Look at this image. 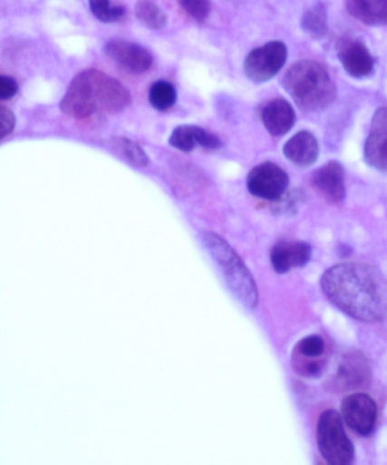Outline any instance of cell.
Segmentation results:
<instances>
[{
	"mask_svg": "<svg viewBox=\"0 0 387 465\" xmlns=\"http://www.w3.org/2000/svg\"><path fill=\"white\" fill-rule=\"evenodd\" d=\"M105 52L121 69L134 74H145L154 64V56L147 48L125 40H111L106 44Z\"/></svg>",
	"mask_w": 387,
	"mask_h": 465,
	"instance_id": "obj_9",
	"label": "cell"
},
{
	"mask_svg": "<svg viewBox=\"0 0 387 465\" xmlns=\"http://www.w3.org/2000/svg\"><path fill=\"white\" fill-rule=\"evenodd\" d=\"M289 174L273 162L256 165L247 178V191L251 195L269 202L281 201L289 192Z\"/></svg>",
	"mask_w": 387,
	"mask_h": 465,
	"instance_id": "obj_6",
	"label": "cell"
},
{
	"mask_svg": "<svg viewBox=\"0 0 387 465\" xmlns=\"http://www.w3.org/2000/svg\"><path fill=\"white\" fill-rule=\"evenodd\" d=\"M262 120L269 134L281 137L294 128L296 115L289 102L285 98H276L263 108Z\"/></svg>",
	"mask_w": 387,
	"mask_h": 465,
	"instance_id": "obj_17",
	"label": "cell"
},
{
	"mask_svg": "<svg viewBox=\"0 0 387 465\" xmlns=\"http://www.w3.org/2000/svg\"><path fill=\"white\" fill-rule=\"evenodd\" d=\"M319 151L321 148L317 138L307 130L295 134L283 148L286 159L298 168H309L316 163Z\"/></svg>",
	"mask_w": 387,
	"mask_h": 465,
	"instance_id": "obj_16",
	"label": "cell"
},
{
	"mask_svg": "<svg viewBox=\"0 0 387 465\" xmlns=\"http://www.w3.org/2000/svg\"><path fill=\"white\" fill-rule=\"evenodd\" d=\"M19 92V84L11 76L2 75L0 76V99L2 101H7L16 96Z\"/></svg>",
	"mask_w": 387,
	"mask_h": 465,
	"instance_id": "obj_28",
	"label": "cell"
},
{
	"mask_svg": "<svg viewBox=\"0 0 387 465\" xmlns=\"http://www.w3.org/2000/svg\"><path fill=\"white\" fill-rule=\"evenodd\" d=\"M304 31L313 39L325 37L328 31V12L325 3L318 2L304 13L301 20Z\"/></svg>",
	"mask_w": 387,
	"mask_h": 465,
	"instance_id": "obj_22",
	"label": "cell"
},
{
	"mask_svg": "<svg viewBox=\"0 0 387 465\" xmlns=\"http://www.w3.org/2000/svg\"><path fill=\"white\" fill-rule=\"evenodd\" d=\"M364 160L371 168L387 174V107L378 108L364 144Z\"/></svg>",
	"mask_w": 387,
	"mask_h": 465,
	"instance_id": "obj_10",
	"label": "cell"
},
{
	"mask_svg": "<svg viewBox=\"0 0 387 465\" xmlns=\"http://www.w3.org/2000/svg\"><path fill=\"white\" fill-rule=\"evenodd\" d=\"M369 370L366 359L360 354L345 356L343 362L340 364L339 371L335 376L337 390L348 391L362 387L369 381Z\"/></svg>",
	"mask_w": 387,
	"mask_h": 465,
	"instance_id": "obj_19",
	"label": "cell"
},
{
	"mask_svg": "<svg viewBox=\"0 0 387 465\" xmlns=\"http://www.w3.org/2000/svg\"><path fill=\"white\" fill-rule=\"evenodd\" d=\"M178 99L177 89L168 81H157L150 90V102L157 111L164 112L175 105Z\"/></svg>",
	"mask_w": 387,
	"mask_h": 465,
	"instance_id": "obj_24",
	"label": "cell"
},
{
	"mask_svg": "<svg viewBox=\"0 0 387 465\" xmlns=\"http://www.w3.org/2000/svg\"><path fill=\"white\" fill-rule=\"evenodd\" d=\"M325 341L321 336L312 335L298 342L295 350V369L301 376H321L324 362L319 360L325 353Z\"/></svg>",
	"mask_w": 387,
	"mask_h": 465,
	"instance_id": "obj_13",
	"label": "cell"
},
{
	"mask_svg": "<svg viewBox=\"0 0 387 465\" xmlns=\"http://www.w3.org/2000/svg\"><path fill=\"white\" fill-rule=\"evenodd\" d=\"M319 451L327 463L351 464L354 460V447L342 424L340 414L327 410L321 415L317 426Z\"/></svg>",
	"mask_w": 387,
	"mask_h": 465,
	"instance_id": "obj_4",
	"label": "cell"
},
{
	"mask_svg": "<svg viewBox=\"0 0 387 465\" xmlns=\"http://www.w3.org/2000/svg\"><path fill=\"white\" fill-rule=\"evenodd\" d=\"M111 152L134 168H147L150 161L140 144L126 137H112L110 140Z\"/></svg>",
	"mask_w": 387,
	"mask_h": 465,
	"instance_id": "obj_21",
	"label": "cell"
},
{
	"mask_svg": "<svg viewBox=\"0 0 387 465\" xmlns=\"http://www.w3.org/2000/svg\"><path fill=\"white\" fill-rule=\"evenodd\" d=\"M313 248L303 242H281L273 247L271 261L277 273L289 272L294 268H303L312 259Z\"/></svg>",
	"mask_w": 387,
	"mask_h": 465,
	"instance_id": "obj_14",
	"label": "cell"
},
{
	"mask_svg": "<svg viewBox=\"0 0 387 465\" xmlns=\"http://www.w3.org/2000/svg\"><path fill=\"white\" fill-rule=\"evenodd\" d=\"M61 110L64 114L76 120L87 119L98 110H102L93 70L83 71L75 76L61 101Z\"/></svg>",
	"mask_w": 387,
	"mask_h": 465,
	"instance_id": "obj_5",
	"label": "cell"
},
{
	"mask_svg": "<svg viewBox=\"0 0 387 465\" xmlns=\"http://www.w3.org/2000/svg\"><path fill=\"white\" fill-rule=\"evenodd\" d=\"M322 289L333 304L363 322L387 317V280L375 266L342 263L325 271Z\"/></svg>",
	"mask_w": 387,
	"mask_h": 465,
	"instance_id": "obj_1",
	"label": "cell"
},
{
	"mask_svg": "<svg viewBox=\"0 0 387 465\" xmlns=\"http://www.w3.org/2000/svg\"><path fill=\"white\" fill-rule=\"evenodd\" d=\"M312 184L324 200L331 204L343 203L346 196L343 165L337 161L328 162L322 168L314 171L312 175Z\"/></svg>",
	"mask_w": 387,
	"mask_h": 465,
	"instance_id": "obj_12",
	"label": "cell"
},
{
	"mask_svg": "<svg viewBox=\"0 0 387 465\" xmlns=\"http://www.w3.org/2000/svg\"><path fill=\"white\" fill-rule=\"evenodd\" d=\"M15 128V116L10 108L0 107V138L5 139Z\"/></svg>",
	"mask_w": 387,
	"mask_h": 465,
	"instance_id": "obj_27",
	"label": "cell"
},
{
	"mask_svg": "<svg viewBox=\"0 0 387 465\" xmlns=\"http://www.w3.org/2000/svg\"><path fill=\"white\" fill-rule=\"evenodd\" d=\"M282 84L296 106L304 112L326 110L336 99L334 80L321 62L305 60L295 63L286 72Z\"/></svg>",
	"mask_w": 387,
	"mask_h": 465,
	"instance_id": "obj_2",
	"label": "cell"
},
{
	"mask_svg": "<svg viewBox=\"0 0 387 465\" xmlns=\"http://www.w3.org/2000/svg\"><path fill=\"white\" fill-rule=\"evenodd\" d=\"M199 237L206 250L222 270L227 286L234 295L247 309L255 310L259 301L258 289L240 257L218 234L204 232Z\"/></svg>",
	"mask_w": 387,
	"mask_h": 465,
	"instance_id": "obj_3",
	"label": "cell"
},
{
	"mask_svg": "<svg viewBox=\"0 0 387 465\" xmlns=\"http://www.w3.org/2000/svg\"><path fill=\"white\" fill-rule=\"evenodd\" d=\"M348 10L364 25H387V0H348Z\"/></svg>",
	"mask_w": 387,
	"mask_h": 465,
	"instance_id": "obj_20",
	"label": "cell"
},
{
	"mask_svg": "<svg viewBox=\"0 0 387 465\" xmlns=\"http://www.w3.org/2000/svg\"><path fill=\"white\" fill-rule=\"evenodd\" d=\"M93 72L99 94H101L102 110L119 113L130 105L131 94L123 84L102 71L93 70Z\"/></svg>",
	"mask_w": 387,
	"mask_h": 465,
	"instance_id": "obj_18",
	"label": "cell"
},
{
	"mask_svg": "<svg viewBox=\"0 0 387 465\" xmlns=\"http://www.w3.org/2000/svg\"><path fill=\"white\" fill-rule=\"evenodd\" d=\"M136 16L140 24L151 30L164 29L168 25V16L152 0H139L136 5Z\"/></svg>",
	"mask_w": 387,
	"mask_h": 465,
	"instance_id": "obj_23",
	"label": "cell"
},
{
	"mask_svg": "<svg viewBox=\"0 0 387 465\" xmlns=\"http://www.w3.org/2000/svg\"><path fill=\"white\" fill-rule=\"evenodd\" d=\"M90 11L103 24H114L125 16V8L111 6L110 0H89Z\"/></svg>",
	"mask_w": 387,
	"mask_h": 465,
	"instance_id": "obj_25",
	"label": "cell"
},
{
	"mask_svg": "<svg viewBox=\"0 0 387 465\" xmlns=\"http://www.w3.org/2000/svg\"><path fill=\"white\" fill-rule=\"evenodd\" d=\"M341 414L348 427L358 435L369 436L375 429L377 405L371 396L357 392L345 397L341 404Z\"/></svg>",
	"mask_w": 387,
	"mask_h": 465,
	"instance_id": "obj_8",
	"label": "cell"
},
{
	"mask_svg": "<svg viewBox=\"0 0 387 465\" xmlns=\"http://www.w3.org/2000/svg\"><path fill=\"white\" fill-rule=\"evenodd\" d=\"M287 60V47L283 42H271L247 54L243 67L245 74L256 84L266 83L277 75Z\"/></svg>",
	"mask_w": 387,
	"mask_h": 465,
	"instance_id": "obj_7",
	"label": "cell"
},
{
	"mask_svg": "<svg viewBox=\"0 0 387 465\" xmlns=\"http://www.w3.org/2000/svg\"><path fill=\"white\" fill-rule=\"evenodd\" d=\"M179 2L183 10L198 22L205 21L209 15V0H179Z\"/></svg>",
	"mask_w": 387,
	"mask_h": 465,
	"instance_id": "obj_26",
	"label": "cell"
},
{
	"mask_svg": "<svg viewBox=\"0 0 387 465\" xmlns=\"http://www.w3.org/2000/svg\"><path fill=\"white\" fill-rule=\"evenodd\" d=\"M339 60L346 74L364 79L375 72V58L360 39H346L339 47Z\"/></svg>",
	"mask_w": 387,
	"mask_h": 465,
	"instance_id": "obj_11",
	"label": "cell"
},
{
	"mask_svg": "<svg viewBox=\"0 0 387 465\" xmlns=\"http://www.w3.org/2000/svg\"><path fill=\"white\" fill-rule=\"evenodd\" d=\"M169 144L177 148L178 151L186 153L195 151L198 146L210 149V151H215L222 146L218 135L200 128V126L188 124L179 125L173 130L169 137Z\"/></svg>",
	"mask_w": 387,
	"mask_h": 465,
	"instance_id": "obj_15",
	"label": "cell"
}]
</instances>
